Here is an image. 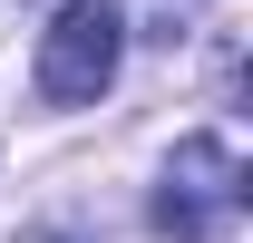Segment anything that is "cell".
I'll use <instances>...</instances> for the list:
<instances>
[{
  "label": "cell",
  "mask_w": 253,
  "mask_h": 243,
  "mask_svg": "<svg viewBox=\"0 0 253 243\" xmlns=\"http://www.w3.org/2000/svg\"><path fill=\"white\" fill-rule=\"evenodd\" d=\"M244 224V156L224 136H185L166 156V185H156V234L175 243H224Z\"/></svg>",
  "instance_id": "6da1fadb"
},
{
  "label": "cell",
  "mask_w": 253,
  "mask_h": 243,
  "mask_svg": "<svg viewBox=\"0 0 253 243\" xmlns=\"http://www.w3.org/2000/svg\"><path fill=\"white\" fill-rule=\"evenodd\" d=\"M117 59H126L117 0H68L59 20L39 30V97L49 107H97L107 78H117Z\"/></svg>",
  "instance_id": "7a4b0ae2"
},
{
  "label": "cell",
  "mask_w": 253,
  "mask_h": 243,
  "mask_svg": "<svg viewBox=\"0 0 253 243\" xmlns=\"http://www.w3.org/2000/svg\"><path fill=\"white\" fill-rule=\"evenodd\" d=\"M39 243H68V234H39Z\"/></svg>",
  "instance_id": "3957f363"
}]
</instances>
